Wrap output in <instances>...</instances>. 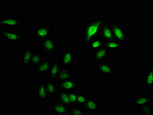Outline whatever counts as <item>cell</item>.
Returning a JSON list of instances; mask_svg holds the SVG:
<instances>
[{
  "instance_id": "obj_5",
  "label": "cell",
  "mask_w": 153,
  "mask_h": 115,
  "mask_svg": "<svg viewBox=\"0 0 153 115\" xmlns=\"http://www.w3.org/2000/svg\"><path fill=\"white\" fill-rule=\"evenodd\" d=\"M1 36L8 41L22 42L26 41L29 38L27 35L20 34L16 32L8 31L3 29H0Z\"/></svg>"
},
{
  "instance_id": "obj_28",
  "label": "cell",
  "mask_w": 153,
  "mask_h": 115,
  "mask_svg": "<svg viewBox=\"0 0 153 115\" xmlns=\"http://www.w3.org/2000/svg\"><path fill=\"white\" fill-rule=\"evenodd\" d=\"M78 95V93L74 91L68 92L69 99L73 106H78L76 104Z\"/></svg>"
},
{
  "instance_id": "obj_24",
  "label": "cell",
  "mask_w": 153,
  "mask_h": 115,
  "mask_svg": "<svg viewBox=\"0 0 153 115\" xmlns=\"http://www.w3.org/2000/svg\"><path fill=\"white\" fill-rule=\"evenodd\" d=\"M153 67L150 68L148 70L145 79V88L150 89L153 84Z\"/></svg>"
},
{
  "instance_id": "obj_9",
  "label": "cell",
  "mask_w": 153,
  "mask_h": 115,
  "mask_svg": "<svg viewBox=\"0 0 153 115\" xmlns=\"http://www.w3.org/2000/svg\"><path fill=\"white\" fill-rule=\"evenodd\" d=\"M22 21L14 18L4 16L0 18V26L9 28H18L21 25Z\"/></svg>"
},
{
  "instance_id": "obj_21",
  "label": "cell",
  "mask_w": 153,
  "mask_h": 115,
  "mask_svg": "<svg viewBox=\"0 0 153 115\" xmlns=\"http://www.w3.org/2000/svg\"><path fill=\"white\" fill-rule=\"evenodd\" d=\"M122 46L121 43L114 40L104 42L103 47L107 49L110 52L111 51H117L120 49Z\"/></svg>"
},
{
  "instance_id": "obj_16",
  "label": "cell",
  "mask_w": 153,
  "mask_h": 115,
  "mask_svg": "<svg viewBox=\"0 0 153 115\" xmlns=\"http://www.w3.org/2000/svg\"><path fill=\"white\" fill-rule=\"evenodd\" d=\"M72 79V74L69 67H60L57 74L56 81H62Z\"/></svg>"
},
{
  "instance_id": "obj_18",
  "label": "cell",
  "mask_w": 153,
  "mask_h": 115,
  "mask_svg": "<svg viewBox=\"0 0 153 115\" xmlns=\"http://www.w3.org/2000/svg\"><path fill=\"white\" fill-rule=\"evenodd\" d=\"M60 68V63L57 61H53L48 72L50 80L54 82L56 81V77Z\"/></svg>"
},
{
  "instance_id": "obj_3",
  "label": "cell",
  "mask_w": 153,
  "mask_h": 115,
  "mask_svg": "<svg viewBox=\"0 0 153 115\" xmlns=\"http://www.w3.org/2000/svg\"><path fill=\"white\" fill-rule=\"evenodd\" d=\"M53 28V25H42L35 29L32 35L35 39L41 41L50 37Z\"/></svg>"
},
{
  "instance_id": "obj_29",
  "label": "cell",
  "mask_w": 153,
  "mask_h": 115,
  "mask_svg": "<svg viewBox=\"0 0 153 115\" xmlns=\"http://www.w3.org/2000/svg\"><path fill=\"white\" fill-rule=\"evenodd\" d=\"M140 110L145 115H153L152 108L149 105L147 104L139 107Z\"/></svg>"
},
{
  "instance_id": "obj_7",
  "label": "cell",
  "mask_w": 153,
  "mask_h": 115,
  "mask_svg": "<svg viewBox=\"0 0 153 115\" xmlns=\"http://www.w3.org/2000/svg\"><path fill=\"white\" fill-rule=\"evenodd\" d=\"M61 66L63 67H69L71 66L74 62V55L72 49L68 46L66 50L62 57Z\"/></svg>"
},
{
  "instance_id": "obj_10",
  "label": "cell",
  "mask_w": 153,
  "mask_h": 115,
  "mask_svg": "<svg viewBox=\"0 0 153 115\" xmlns=\"http://www.w3.org/2000/svg\"><path fill=\"white\" fill-rule=\"evenodd\" d=\"M97 70L102 75L110 76L115 73V69L113 70V67L105 61L95 62Z\"/></svg>"
},
{
  "instance_id": "obj_19",
  "label": "cell",
  "mask_w": 153,
  "mask_h": 115,
  "mask_svg": "<svg viewBox=\"0 0 153 115\" xmlns=\"http://www.w3.org/2000/svg\"><path fill=\"white\" fill-rule=\"evenodd\" d=\"M56 101L61 102L68 107L73 106L69 99L68 91L62 90L59 91Z\"/></svg>"
},
{
  "instance_id": "obj_25",
  "label": "cell",
  "mask_w": 153,
  "mask_h": 115,
  "mask_svg": "<svg viewBox=\"0 0 153 115\" xmlns=\"http://www.w3.org/2000/svg\"><path fill=\"white\" fill-rule=\"evenodd\" d=\"M42 60V56L40 54L34 53L31 60L30 66L32 68H35L39 65Z\"/></svg>"
},
{
  "instance_id": "obj_13",
  "label": "cell",
  "mask_w": 153,
  "mask_h": 115,
  "mask_svg": "<svg viewBox=\"0 0 153 115\" xmlns=\"http://www.w3.org/2000/svg\"><path fill=\"white\" fill-rule=\"evenodd\" d=\"M53 63L52 61L49 59L43 60L35 68V72L37 75L48 73L50 68Z\"/></svg>"
},
{
  "instance_id": "obj_6",
  "label": "cell",
  "mask_w": 153,
  "mask_h": 115,
  "mask_svg": "<svg viewBox=\"0 0 153 115\" xmlns=\"http://www.w3.org/2000/svg\"><path fill=\"white\" fill-rule=\"evenodd\" d=\"M59 88L62 90L67 91H74L79 88L81 86L80 83L71 80L58 81Z\"/></svg>"
},
{
  "instance_id": "obj_15",
  "label": "cell",
  "mask_w": 153,
  "mask_h": 115,
  "mask_svg": "<svg viewBox=\"0 0 153 115\" xmlns=\"http://www.w3.org/2000/svg\"><path fill=\"white\" fill-rule=\"evenodd\" d=\"M97 99L95 98L89 99L84 106L87 114L100 112V106L97 102Z\"/></svg>"
},
{
  "instance_id": "obj_17",
  "label": "cell",
  "mask_w": 153,
  "mask_h": 115,
  "mask_svg": "<svg viewBox=\"0 0 153 115\" xmlns=\"http://www.w3.org/2000/svg\"><path fill=\"white\" fill-rule=\"evenodd\" d=\"M37 94L39 100L44 101L47 100L48 95L45 82L37 84Z\"/></svg>"
},
{
  "instance_id": "obj_11",
  "label": "cell",
  "mask_w": 153,
  "mask_h": 115,
  "mask_svg": "<svg viewBox=\"0 0 153 115\" xmlns=\"http://www.w3.org/2000/svg\"><path fill=\"white\" fill-rule=\"evenodd\" d=\"M51 109L55 115H69V107L57 101L52 103Z\"/></svg>"
},
{
  "instance_id": "obj_20",
  "label": "cell",
  "mask_w": 153,
  "mask_h": 115,
  "mask_svg": "<svg viewBox=\"0 0 153 115\" xmlns=\"http://www.w3.org/2000/svg\"><path fill=\"white\" fill-rule=\"evenodd\" d=\"M34 53L31 49H25L22 55V63L23 66L30 68L32 56Z\"/></svg>"
},
{
  "instance_id": "obj_2",
  "label": "cell",
  "mask_w": 153,
  "mask_h": 115,
  "mask_svg": "<svg viewBox=\"0 0 153 115\" xmlns=\"http://www.w3.org/2000/svg\"><path fill=\"white\" fill-rule=\"evenodd\" d=\"M110 27L112 29L114 40L122 44H126L129 42L127 35L125 31V27L121 24L113 23Z\"/></svg>"
},
{
  "instance_id": "obj_8",
  "label": "cell",
  "mask_w": 153,
  "mask_h": 115,
  "mask_svg": "<svg viewBox=\"0 0 153 115\" xmlns=\"http://www.w3.org/2000/svg\"><path fill=\"white\" fill-rule=\"evenodd\" d=\"M98 36L104 42L115 40L110 26L106 22L101 27Z\"/></svg>"
},
{
  "instance_id": "obj_23",
  "label": "cell",
  "mask_w": 153,
  "mask_h": 115,
  "mask_svg": "<svg viewBox=\"0 0 153 115\" xmlns=\"http://www.w3.org/2000/svg\"><path fill=\"white\" fill-rule=\"evenodd\" d=\"M48 95H55L57 93V86L54 82L48 80L45 81Z\"/></svg>"
},
{
  "instance_id": "obj_4",
  "label": "cell",
  "mask_w": 153,
  "mask_h": 115,
  "mask_svg": "<svg viewBox=\"0 0 153 115\" xmlns=\"http://www.w3.org/2000/svg\"><path fill=\"white\" fill-rule=\"evenodd\" d=\"M41 42L40 47L42 54L49 56L57 52V47L56 43L51 37Z\"/></svg>"
},
{
  "instance_id": "obj_22",
  "label": "cell",
  "mask_w": 153,
  "mask_h": 115,
  "mask_svg": "<svg viewBox=\"0 0 153 115\" xmlns=\"http://www.w3.org/2000/svg\"><path fill=\"white\" fill-rule=\"evenodd\" d=\"M104 42L98 36L91 42L89 47L93 51H96L103 47Z\"/></svg>"
},
{
  "instance_id": "obj_12",
  "label": "cell",
  "mask_w": 153,
  "mask_h": 115,
  "mask_svg": "<svg viewBox=\"0 0 153 115\" xmlns=\"http://www.w3.org/2000/svg\"><path fill=\"white\" fill-rule=\"evenodd\" d=\"M109 51L105 47H103L94 51L91 57L93 62L104 61L108 58Z\"/></svg>"
},
{
  "instance_id": "obj_27",
  "label": "cell",
  "mask_w": 153,
  "mask_h": 115,
  "mask_svg": "<svg viewBox=\"0 0 153 115\" xmlns=\"http://www.w3.org/2000/svg\"><path fill=\"white\" fill-rule=\"evenodd\" d=\"M89 99V98L87 96L81 93H78L76 104L78 105H80L82 107L84 108Z\"/></svg>"
},
{
  "instance_id": "obj_26",
  "label": "cell",
  "mask_w": 153,
  "mask_h": 115,
  "mask_svg": "<svg viewBox=\"0 0 153 115\" xmlns=\"http://www.w3.org/2000/svg\"><path fill=\"white\" fill-rule=\"evenodd\" d=\"M69 115H86V112L81 108L77 106L69 107Z\"/></svg>"
},
{
  "instance_id": "obj_14",
  "label": "cell",
  "mask_w": 153,
  "mask_h": 115,
  "mask_svg": "<svg viewBox=\"0 0 153 115\" xmlns=\"http://www.w3.org/2000/svg\"><path fill=\"white\" fill-rule=\"evenodd\" d=\"M152 101V98L144 94L140 95L134 98L133 100H130V104L131 105L140 107L144 105L150 104Z\"/></svg>"
},
{
  "instance_id": "obj_1",
  "label": "cell",
  "mask_w": 153,
  "mask_h": 115,
  "mask_svg": "<svg viewBox=\"0 0 153 115\" xmlns=\"http://www.w3.org/2000/svg\"><path fill=\"white\" fill-rule=\"evenodd\" d=\"M102 19H96L86 24L83 29V40L86 46L89 47L91 41L98 36L100 29L105 23Z\"/></svg>"
}]
</instances>
